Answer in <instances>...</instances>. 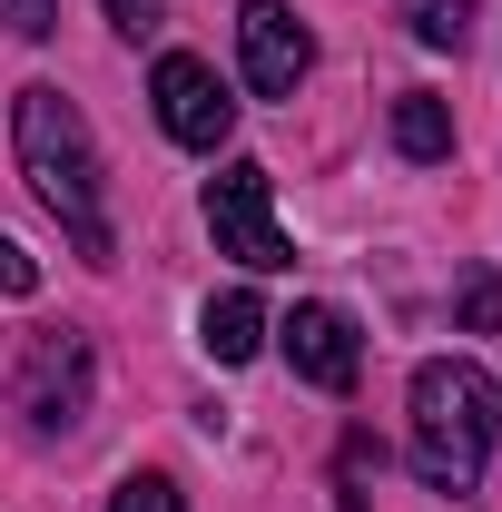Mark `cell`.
<instances>
[{
  "label": "cell",
  "mask_w": 502,
  "mask_h": 512,
  "mask_svg": "<svg viewBox=\"0 0 502 512\" xmlns=\"http://www.w3.org/2000/svg\"><path fill=\"white\" fill-rule=\"evenodd\" d=\"M207 227H217V247L237 256V266H256V276L296 266L286 227H276V178H266L256 158H227V168L207 178Z\"/></svg>",
  "instance_id": "3957f363"
},
{
  "label": "cell",
  "mask_w": 502,
  "mask_h": 512,
  "mask_svg": "<svg viewBox=\"0 0 502 512\" xmlns=\"http://www.w3.org/2000/svg\"><path fill=\"white\" fill-rule=\"evenodd\" d=\"M10 138H20V178H30V188H40V207L69 227V247L89 256V266H109V256H119V237H109V197H99V148H89V119L69 109L50 79H40V89H20Z\"/></svg>",
  "instance_id": "6da1fadb"
},
{
  "label": "cell",
  "mask_w": 502,
  "mask_h": 512,
  "mask_svg": "<svg viewBox=\"0 0 502 512\" xmlns=\"http://www.w3.org/2000/svg\"><path fill=\"white\" fill-rule=\"evenodd\" d=\"M463 325H473V335L502 325V276H473V286H463Z\"/></svg>",
  "instance_id": "4fadbf2b"
},
{
  "label": "cell",
  "mask_w": 502,
  "mask_h": 512,
  "mask_svg": "<svg viewBox=\"0 0 502 512\" xmlns=\"http://www.w3.org/2000/svg\"><path fill=\"white\" fill-rule=\"evenodd\" d=\"M109 20H119L128 40H148V30H158V20H168V0H109Z\"/></svg>",
  "instance_id": "9a60e30c"
},
{
  "label": "cell",
  "mask_w": 502,
  "mask_h": 512,
  "mask_svg": "<svg viewBox=\"0 0 502 512\" xmlns=\"http://www.w3.org/2000/svg\"><path fill=\"white\" fill-rule=\"evenodd\" d=\"M30 286H40V256L20 237H0V296H30Z\"/></svg>",
  "instance_id": "5bb4252c"
},
{
  "label": "cell",
  "mask_w": 502,
  "mask_h": 512,
  "mask_svg": "<svg viewBox=\"0 0 502 512\" xmlns=\"http://www.w3.org/2000/svg\"><path fill=\"white\" fill-rule=\"evenodd\" d=\"M148 99H158V128H168L178 148H227V128H237L227 79L197 60V50H168V60H158V79H148Z\"/></svg>",
  "instance_id": "5b68a950"
},
{
  "label": "cell",
  "mask_w": 502,
  "mask_h": 512,
  "mask_svg": "<svg viewBox=\"0 0 502 512\" xmlns=\"http://www.w3.org/2000/svg\"><path fill=\"white\" fill-rule=\"evenodd\" d=\"M394 148H404L414 168L453 158V119H443V99H434V89H404V99H394Z\"/></svg>",
  "instance_id": "9c48e42d"
},
{
  "label": "cell",
  "mask_w": 502,
  "mask_h": 512,
  "mask_svg": "<svg viewBox=\"0 0 502 512\" xmlns=\"http://www.w3.org/2000/svg\"><path fill=\"white\" fill-rule=\"evenodd\" d=\"M109 512H188V493H178L168 473H128L119 493H109Z\"/></svg>",
  "instance_id": "8fae6325"
},
{
  "label": "cell",
  "mask_w": 502,
  "mask_h": 512,
  "mask_svg": "<svg viewBox=\"0 0 502 512\" xmlns=\"http://www.w3.org/2000/svg\"><path fill=\"white\" fill-rule=\"evenodd\" d=\"M502 394L483 384V365H463V355H434V365H414V473L434 483V493H473L483 483V463H493V414Z\"/></svg>",
  "instance_id": "7a4b0ae2"
},
{
  "label": "cell",
  "mask_w": 502,
  "mask_h": 512,
  "mask_svg": "<svg viewBox=\"0 0 502 512\" xmlns=\"http://www.w3.org/2000/svg\"><path fill=\"white\" fill-rule=\"evenodd\" d=\"M237 50H247V89L256 99H296V79L315 69V40L286 0H237Z\"/></svg>",
  "instance_id": "8992f818"
},
{
  "label": "cell",
  "mask_w": 502,
  "mask_h": 512,
  "mask_svg": "<svg viewBox=\"0 0 502 512\" xmlns=\"http://www.w3.org/2000/svg\"><path fill=\"white\" fill-rule=\"evenodd\" d=\"M276 345H286V365H296L306 384H325V394H345L355 365H365V345H355V316H345V306H296V316L276 325Z\"/></svg>",
  "instance_id": "52a82bcc"
},
{
  "label": "cell",
  "mask_w": 502,
  "mask_h": 512,
  "mask_svg": "<svg viewBox=\"0 0 502 512\" xmlns=\"http://www.w3.org/2000/svg\"><path fill=\"white\" fill-rule=\"evenodd\" d=\"M0 30L10 40H50L60 30V0H0Z\"/></svg>",
  "instance_id": "7c38bea8"
},
{
  "label": "cell",
  "mask_w": 502,
  "mask_h": 512,
  "mask_svg": "<svg viewBox=\"0 0 502 512\" xmlns=\"http://www.w3.org/2000/svg\"><path fill=\"white\" fill-rule=\"evenodd\" d=\"M89 384H99V365H89V335L40 325V335L20 345V414H30L40 434H69V424L89 414Z\"/></svg>",
  "instance_id": "277c9868"
},
{
  "label": "cell",
  "mask_w": 502,
  "mask_h": 512,
  "mask_svg": "<svg viewBox=\"0 0 502 512\" xmlns=\"http://www.w3.org/2000/svg\"><path fill=\"white\" fill-rule=\"evenodd\" d=\"M197 345H207L217 365H247L256 345H266V306H256L247 286H227V296H207V316H197Z\"/></svg>",
  "instance_id": "ba28073f"
},
{
  "label": "cell",
  "mask_w": 502,
  "mask_h": 512,
  "mask_svg": "<svg viewBox=\"0 0 502 512\" xmlns=\"http://www.w3.org/2000/svg\"><path fill=\"white\" fill-rule=\"evenodd\" d=\"M473 10H483V0H414L404 20H414L424 50H463V40H473Z\"/></svg>",
  "instance_id": "30bf717a"
}]
</instances>
